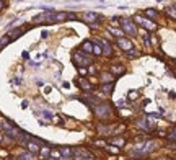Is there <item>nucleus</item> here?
I'll use <instances>...</instances> for the list:
<instances>
[{"label": "nucleus", "instance_id": "f3484780", "mask_svg": "<svg viewBox=\"0 0 176 160\" xmlns=\"http://www.w3.org/2000/svg\"><path fill=\"white\" fill-rule=\"evenodd\" d=\"M80 51H83V52H86V54L93 52V44H91V41H83L82 49H80Z\"/></svg>", "mask_w": 176, "mask_h": 160}, {"label": "nucleus", "instance_id": "a211bd4d", "mask_svg": "<svg viewBox=\"0 0 176 160\" xmlns=\"http://www.w3.org/2000/svg\"><path fill=\"white\" fill-rule=\"evenodd\" d=\"M49 159H51V160H62V155H61V150H59V149H51Z\"/></svg>", "mask_w": 176, "mask_h": 160}, {"label": "nucleus", "instance_id": "4468645a", "mask_svg": "<svg viewBox=\"0 0 176 160\" xmlns=\"http://www.w3.org/2000/svg\"><path fill=\"white\" fill-rule=\"evenodd\" d=\"M114 90V83H101V92L104 95H111Z\"/></svg>", "mask_w": 176, "mask_h": 160}, {"label": "nucleus", "instance_id": "20e7f679", "mask_svg": "<svg viewBox=\"0 0 176 160\" xmlns=\"http://www.w3.org/2000/svg\"><path fill=\"white\" fill-rule=\"evenodd\" d=\"M134 20H135V23H139L140 26H143V28H147L148 31H157V28H158L155 21L148 20V18H143L142 15H135V17H134Z\"/></svg>", "mask_w": 176, "mask_h": 160}, {"label": "nucleus", "instance_id": "b1692460", "mask_svg": "<svg viewBox=\"0 0 176 160\" xmlns=\"http://www.w3.org/2000/svg\"><path fill=\"white\" fill-rule=\"evenodd\" d=\"M111 142H113V144H116V145H119V147H121V145H122V144L126 142V139H124L122 136H119V137H116V139H113V140H111Z\"/></svg>", "mask_w": 176, "mask_h": 160}, {"label": "nucleus", "instance_id": "1a4fd4ad", "mask_svg": "<svg viewBox=\"0 0 176 160\" xmlns=\"http://www.w3.org/2000/svg\"><path fill=\"white\" fill-rule=\"evenodd\" d=\"M61 150V155H62V160H72V157H74V149L72 147H61L59 149Z\"/></svg>", "mask_w": 176, "mask_h": 160}, {"label": "nucleus", "instance_id": "39448f33", "mask_svg": "<svg viewBox=\"0 0 176 160\" xmlns=\"http://www.w3.org/2000/svg\"><path fill=\"white\" fill-rule=\"evenodd\" d=\"M116 44H118V48H119V49H122L124 52L134 49V46H132L131 39H127L126 36H124V38H118V39H116Z\"/></svg>", "mask_w": 176, "mask_h": 160}, {"label": "nucleus", "instance_id": "f8f14e48", "mask_svg": "<svg viewBox=\"0 0 176 160\" xmlns=\"http://www.w3.org/2000/svg\"><path fill=\"white\" fill-rule=\"evenodd\" d=\"M74 157H91V152L85 147H75L74 149Z\"/></svg>", "mask_w": 176, "mask_h": 160}, {"label": "nucleus", "instance_id": "412c9836", "mask_svg": "<svg viewBox=\"0 0 176 160\" xmlns=\"http://www.w3.org/2000/svg\"><path fill=\"white\" fill-rule=\"evenodd\" d=\"M165 12H166L168 15L173 18V20H176V5H170V7H166Z\"/></svg>", "mask_w": 176, "mask_h": 160}, {"label": "nucleus", "instance_id": "f03ea898", "mask_svg": "<svg viewBox=\"0 0 176 160\" xmlns=\"http://www.w3.org/2000/svg\"><path fill=\"white\" fill-rule=\"evenodd\" d=\"M72 62L78 69H85L86 66H91V59L88 57V54L83 52V51H75L74 57H72Z\"/></svg>", "mask_w": 176, "mask_h": 160}, {"label": "nucleus", "instance_id": "2eb2a0df", "mask_svg": "<svg viewBox=\"0 0 176 160\" xmlns=\"http://www.w3.org/2000/svg\"><path fill=\"white\" fill-rule=\"evenodd\" d=\"M49 154H51V149L47 147V145H41V149H39V157H41V159H49Z\"/></svg>", "mask_w": 176, "mask_h": 160}, {"label": "nucleus", "instance_id": "7c9ffc66", "mask_svg": "<svg viewBox=\"0 0 176 160\" xmlns=\"http://www.w3.org/2000/svg\"><path fill=\"white\" fill-rule=\"evenodd\" d=\"M106 149H108L109 152H114V154H118V152H119V149H118V147H106Z\"/></svg>", "mask_w": 176, "mask_h": 160}, {"label": "nucleus", "instance_id": "72a5a7b5", "mask_svg": "<svg viewBox=\"0 0 176 160\" xmlns=\"http://www.w3.org/2000/svg\"><path fill=\"white\" fill-rule=\"evenodd\" d=\"M3 7H5V2L3 0H0V8H3Z\"/></svg>", "mask_w": 176, "mask_h": 160}, {"label": "nucleus", "instance_id": "7ed1b4c3", "mask_svg": "<svg viewBox=\"0 0 176 160\" xmlns=\"http://www.w3.org/2000/svg\"><path fill=\"white\" fill-rule=\"evenodd\" d=\"M119 23L122 25L124 34H127V36H135V34H137V26H135V23L132 20H129V18H121Z\"/></svg>", "mask_w": 176, "mask_h": 160}, {"label": "nucleus", "instance_id": "5701e85b", "mask_svg": "<svg viewBox=\"0 0 176 160\" xmlns=\"http://www.w3.org/2000/svg\"><path fill=\"white\" fill-rule=\"evenodd\" d=\"M168 139H170V140H176V126H173L171 129H170V132H168Z\"/></svg>", "mask_w": 176, "mask_h": 160}, {"label": "nucleus", "instance_id": "4be33fe9", "mask_svg": "<svg viewBox=\"0 0 176 160\" xmlns=\"http://www.w3.org/2000/svg\"><path fill=\"white\" fill-rule=\"evenodd\" d=\"M64 20H67V12L56 13V23H57V21H64Z\"/></svg>", "mask_w": 176, "mask_h": 160}, {"label": "nucleus", "instance_id": "6ab92c4d", "mask_svg": "<svg viewBox=\"0 0 176 160\" xmlns=\"http://www.w3.org/2000/svg\"><path fill=\"white\" fill-rule=\"evenodd\" d=\"M137 126L142 127L143 131H150V127H148V124H147V118H140V119H137Z\"/></svg>", "mask_w": 176, "mask_h": 160}, {"label": "nucleus", "instance_id": "a878e982", "mask_svg": "<svg viewBox=\"0 0 176 160\" xmlns=\"http://www.w3.org/2000/svg\"><path fill=\"white\" fill-rule=\"evenodd\" d=\"M8 43H12V41H10V38L7 36V34H5V36L2 38V39H0V49H2V48H5V46L8 44Z\"/></svg>", "mask_w": 176, "mask_h": 160}, {"label": "nucleus", "instance_id": "dca6fc26", "mask_svg": "<svg viewBox=\"0 0 176 160\" xmlns=\"http://www.w3.org/2000/svg\"><path fill=\"white\" fill-rule=\"evenodd\" d=\"M143 13H145V17H147L148 20H152V21L158 18V12H157V10H153V8H147Z\"/></svg>", "mask_w": 176, "mask_h": 160}, {"label": "nucleus", "instance_id": "bb28decb", "mask_svg": "<svg viewBox=\"0 0 176 160\" xmlns=\"http://www.w3.org/2000/svg\"><path fill=\"white\" fill-rule=\"evenodd\" d=\"M93 54H96V56H101V54H103L101 46H98V44H93Z\"/></svg>", "mask_w": 176, "mask_h": 160}, {"label": "nucleus", "instance_id": "0eeeda50", "mask_svg": "<svg viewBox=\"0 0 176 160\" xmlns=\"http://www.w3.org/2000/svg\"><path fill=\"white\" fill-rule=\"evenodd\" d=\"M83 18H85L86 23H90V25H96V23H99V15L95 12H85V15H83Z\"/></svg>", "mask_w": 176, "mask_h": 160}, {"label": "nucleus", "instance_id": "aec40b11", "mask_svg": "<svg viewBox=\"0 0 176 160\" xmlns=\"http://www.w3.org/2000/svg\"><path fill=\"white\" fill-rule=\"evenodd\" d=\"M109 33L113 34L116 39H118V38H124V36H126V34H124V31H121L119 28H109Z\"/></svg>", "mask_w": 176, "mask_h": 160}, {"label": "nucleus", "instance_id": "9d476101", "mask_svg": "<svg viewBox=\"0 0 176 160\" xmlns=\"http://www.w3.org/2000/svg\"><path fill=\"white\" fill-rule=\"evenodd\" d=\"M77 82H78V87H80L82 90H85V92H91V90L95 88L93 83H90L88 80H86V78H83V77H80V78L77 80Z\"/></svg>", "mask_w": 176, "mask_h": 160}, {"label": "nucleus", "instance_id": "ddd939ff", "mask_svg": "<svg viewBox=\"0 0 176 160\" xmlns=\"http://www.w3.org/2000/svg\"><path fill=\"white\" fill-rule=\"evenodd\" d=\"M101 80L103 83H114V77L111 72H101Z\"/></svg>", "mask_w": 176, "mask_h": 160}, {"label": "nucleus", "instance_id": "6e6552de", "mask_svg": "<svg viewBox=\"0 0 176 160\" xmlns=\"http://www.w3.org/2000/svg\"><path fill=\"white\" fill-rule=\"evenodd\" d=\"M101 43H103V46H101L103 54L101 56H104V57H113V44L108 43L106 39H101Z\"/></svg>", "mask_w": 176, "mask_h": 160}, {"label": "nucleus", "instance_id": "9b49d317", "mask_svg": "<svg viewBox=\"0 0 176 160\" xmlns=\"http://www.w3.org/2000/svg\"><path fill=\"white\" fill-rule=\"evenodd\" d=\"M21 34H25V28L12 29V31H8V33H7V36L10 38V41H15V39H18V38H20Z\"/></svg>", "mask_w": 176, "mask_h": 160}, {"label": "nucleus", "instance_id": "c85d7f7f", "mask_svg": "<svg viewBox=\"0 0 176 160\" xmlns=\"http://www.w3.org/2000/svg\"><path fill=\"white\" fill-rule=\"evenodd\" d=\"M116 105H118V106H124V105H127V100H126V98H122V100H119V101L116 103Z\"/></svg>", "mask_w": 176, "mask_h": 160}, {"label": "nucleus", "instance_id": "423d86ee", "mask_svg": "<svg viewBox=\"0 0 176 160\" xmlns=\"http://www.w3.org/2000/svg\"><path fill=\"white\" fill-rule=\"evenodd\" d=\"M109 72L113 74V77H121V75L126 74V67L122 66V64H113V66L109 67Z\"/></svg>", "mask_w": 176, "mask_h": 160}, {"label": "nucleus", "instance_id": "393cba45", "mask_svg": "<svg viewBox=\"0 0 176 160\" xmlns=\"http://www.w3.org/2000/svg\"><path fill=\"white\" fill-rule=\"evenodd\" d=\"M127 98L131 100V101L137 100V98H139V92H137V90H131V92H129V96H127Z\"/></svg>", "mask_w": 176, "mask_h": 160}, {"label": "nucleus", "instance_id": "2f4dec72", "mask_svg": "<svg viewBox=\"0 0 176 160\" xmlns=\"http://www.w3.org/2000/svg\"><path fill=\"white\" fill-rule=\"evenodd\" d=\"M13 82L17 83V85H20V82H21V78H20V77H17V78H15V80H13Z\"/></svg>", "mask_w": 176, "mask_h": 160}, {"label": "nucleus", "instance_id": "473e14b6", "mask_svg": "<svg viewBox=\"0 0 176 160\" xmlns=\"http://www.w3.org/2000/svg\"><path fill=\"white\" fill-rule=\"evenodd\" d=\"M23 59H26V61H28V59H29V57H28V52H26V51H25V52H23Z\"/></svg>", "mask_w": 176, "mask_h": 160}, {"label": "nucleus", "instance_id": "f257e3e1", "mask_svg": "<svg viewBox=\"0 0 176 160\" xmlns=\"http://www.w3.org/2000/svg\"><path fill=\"white\" fill-rule=\"evenodd\" d=\"M93 110H95L96 118H99V119H108L113 115V106H111V103H108V101H99Z\"/></svg>", "mask_w": 176, "mask_h": 160}, {"label": "nucleus", "instance_id": "c756f323", "mask_svg": "<svg viewBox=\"0 0 176 160\" xmlns=\"http://www.w3.org/2000/svg\"><path fill=\"white\" fill-rule=\"evenodd\" d=\"M75 160H95L93 157H75Z\"/></svg>", "mask_w": 176, "mask_h": 160}, {"label": "nucleus", "instance_id": "cd10ccee", "mask_svg": "<svg viewBox=\"0 0 176 160\" xmlns=\"http://www.w3.org/2000/svg\"><path fill=\"white\" fill-rule=\"evenodd\" d=\"M137 54H139V52H137L135 49H131V51H127V52H126V56H127L129 59H134L135 56H137Z\"/></svg>", "mask_w": 176, "mask_h": 160}]
</instances>
